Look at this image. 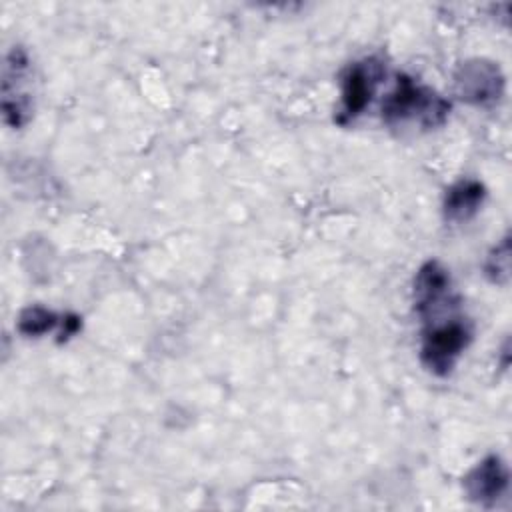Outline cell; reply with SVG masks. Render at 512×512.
I'll use <instances>...</instances> for the list:
<instances>
[{"label":"cell","mask_w":512,"mask_h":512,"mask_svg":"<svg viewBox=\"0 0 512 512\" xmlns=\"http://www.w3.org/2000/svg\"><path fill=\"white\" fill-rule=\"evenodd\" d=\"M450 100L408 74H398L394 88L382 100V122L390 128L418 126L432 130L448 120Z\"/></svg>","instance_id":"obj_1"},{"label":"cell","mask_w":512,"mask_h":512,"mask_svg":"<svg viewBox=\"0 0 512 512\" xmlns=\"http://www.w3.org/2000/svg\"><path fill=\"white\" fill-rule=\"evenodd\" d=\"M470 342L472 326L462 314L428 322L422 330L420 362L430 374L446 378L452 374Z\"/></svg>","instance_id":"obj_2"},{"label":"cell","mask_w":512,"mask_h":512,"mask_svg":"<svg viewBox=\"0 0 512 512\" xmlns=\"http://www.w3.org/2000/svg\"><path fill=\"white\" fill-rule=\"evenodd\" d=\"M412 298L414 310L424 324L458 314L460 296L454 292L448 268L438 260H426L416 270Z\"/></svg>","instance_id":"obj_3"},{"label":"cell","mask_w":512,"mask_h":512,"mask_svg":"<svg viewBox=\"0 0 512 512\" xmlns=\"http://www.w3.org/2000/svg\"><path fill=\"white\" fill-rule=\"evenodd\" d=\"M384 62L376 56H366L348 64L340 74V104L334 114L338 126L354 122L372 102L380 82L384 80Z\"/></svg>","instance_id":"obj_4"},{"label":"cell","mask_w":512,"mask_h":512,"mask_svg":"<svg viewBox=\"0 0 512 512\" xmlns=\"http://www.w3.org/2000/svg\"><path fill=\"white\" fill-rule=\"evenodd\" d=\"M30 82V56L22 46H14L6 54L2 68V118L10 128L26 126L32 116L34 98Z\"/></svg>","instance_id":"obj_5"},{"label":"cell","mask_w":512,"mask_h":512,"mask_svg":"<svg viewBox=\"0 0 512 512\" xmlns=\"http://www.w3.org/2000/svg\"><path fill=\"white\" fill-rule=\"evenodd\" d=\"M454 86L462 102L476 108H492L504 96L506 76L498 62L470 58L456 68Z\"/></svg>","instance_id":"obj_6"},{"label":"cell","mask_w":512,"mask_h":512,"mask_svg":"<svg viewBox=\"0 0 512 512\" xmlns=\"http://www.w3.org/2000/svg\"><path fill=\"white\" fill-rule=\"evenodd\" d=\"M510 472L498 454H490L480 460L462 480V488L470 502L490 508L508 490Z\"/></svg>","instance_id":"obj_7"},{"label":"cell","mask_w":512,"mask_h":512,"mask_svg":"<svg viewBox=\"0 0 512 512\" xmlns=\"http://www.w3.org/2000/svg\"><path fill=\"white\" fill-rule=\"evenodd\" d=\"M486 200V186L476 178H462L454 182L442 200L444 220L450 224H464L472 220Z\"/></svg>","instance_id":"obj_8"},{"label":"cell","mask_w":512,"mask_h":512,"mask_svg":"<svg viewBox=\"0 0 512 512\" xmlns=\"http://www.w3.org/2000/svg\"><path fill=\"white\" fill-rule=\"evenodd\" d=\"M62 316H58L54 310H48L40 304L26 306L18 316V332L28 338H38L48 332H52L56 326H60Z\"/></svg>","instance_id":"obj_9"},{"label":"cell","mask_w":512,"mask_h":512,"mask_svg":"<svg viewBox=\"0 0 512 512\" xmlns=\"http://www.w3.org/2000/svg\"><path fill=\"white\" fill-rule=\"evenodd\" d=\"M484 276L496 286H508L510 282V236L506 234L486 256Z\"/></svg>","instance_id":"obj_10"},{"label":"cell","mask_w":512,"mask_h":512,"mask_svg":"<svg viewBox=\"0 0 512 512\" xmlns=\"http://www.w3.org/2000/svg\"><path fill=\"white\" fill-rule=\"evenodd\" d=\"M82 328V318L78 314H64L62 322H60V334H58V342H66L70 340L74 334H78Z\"/></svg>","instance_id":"obj_11"}]
</instances>
